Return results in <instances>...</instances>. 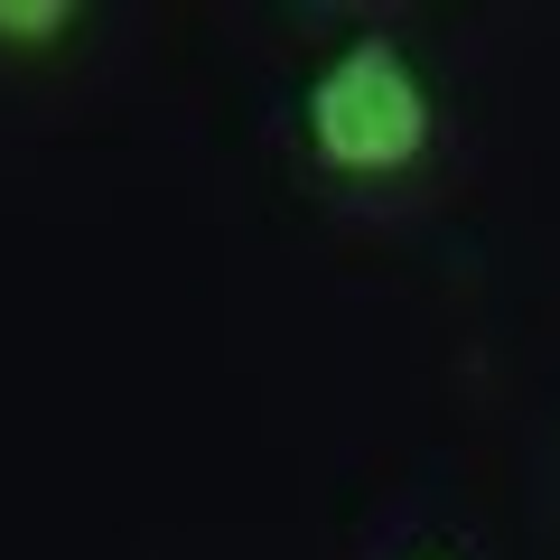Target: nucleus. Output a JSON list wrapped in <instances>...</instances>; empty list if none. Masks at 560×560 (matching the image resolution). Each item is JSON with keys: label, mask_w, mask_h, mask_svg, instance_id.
I'll return each mask as SVG.
<instances>
[{"label": "nucleus", "mask_w": 560, "mask_h": 560, "mask_svg": "<svg viewBox=\"0 0 560 560\" xmlns=\"http://www.w3.org/2000/svg\"><path fill=\"white\" fill-rule=\"evenodd\" d=\"M401 560H458V551H401Z\"/></svg>", "instance_id": "obj_3"}, {"label": "nucleus", "mask_w": 560, "mask_h": 560, "mask_svg": "<svg viewBox=\"0 0 560 560\" xmlns=\"http://www.w3.org/2000/svg\"><path fill=\"white\" fill-rule=\"evenodd\" d=\"M448 103L401 28H346L300 84V150L318 178L401 187L440 160Z\"/></svg>", "instance_id": "obj_1"}, {"label": "nucleus", "mask_w": 560, "mask_h": 560, "mask_svg": "<svg viewBox=\"0 0 560 560\" xmlns=\"http://www.w3.org/2000/svg\"><path fill=\"white\" fill-rule=\"evenodd\" d=\"M84 28L75 0H0V57H47Z\"/></svg>", "instance_id": "obj_2"}]
</instances>
